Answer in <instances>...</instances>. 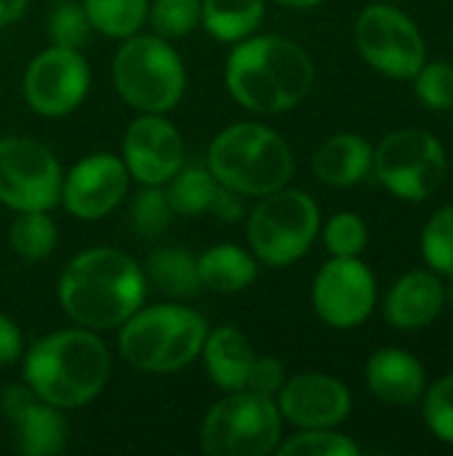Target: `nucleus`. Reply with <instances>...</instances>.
Segmentation results:
<instances>
[{"label":"nucleus","instance_id":"obj_1","mask_svg":"<svg viewBox=\"0 0 453 456\" xmlns=\"http://www.w3.org/2000/svg\"><path fill=\"white\" fill-rule=\"evenodd\" d=\"M64 315L83 329H120L147 299L142 265L109 246L85 248L64 267L56 286Z\"/></svg>","mask_w":453,"mask_h":456},{"label":"nucleus","instance_id":"obj_2","mask_svg":"<svg viewBox=\"0 0 453 456\" xmlns=\"http://www.w3.org/2000/svg\"><path fill=\"white\" fill-rule=\"evenodd\" d=\"M224 86L243 110L280 115L310 96L315 86V61L288 37L254 32L230 51Z\"/></svg>","mask_w":453,"mask_h":456},{"label":"nucleus","instance_id":"obj_3","mask_svg":"<svg viewBox=\"0 0 453 456\" xmlns=\"http://www.w3.org/2000/svg\"><path fill=\"white\" fill-rule=\"evenodd\" d=\"M21 358L24 385L61 411L96 401L112 374V358L99 331L83 326L45 334Z\"/></svg>","mask_w":453,"mask_h":456},{"label":"nucleus","instance_id":"obj_4","mask_svg":"<svg viewBox=\"0 0 453 456\" xmlns=\"http://www.w3.org/2000/svg\"><path fill=\"white\" fill-rule=\"evenodd\" d=\"M206 166L224 187L243 198H264L294 176V152L270 126L243 120L214 136Z\"/></svg>","mask_w":453,"mask_h":456},{"label":"nucleus","instance_id":"obj_5","mask_svg":"<svg viewBox=\"0 0 453 456\" xmlns=\"http://www.w3.org/2000/svg\"><path fill=\"white\" fill-rule=\"evenodd\" d=\"M208 329V321L184 305H142L120 326L117 347L142 374H176L200 358Z\"/></svg>","mask_w":453,"mask_h":456},{"label":"nucleus","instance_id":"obj_6","mask_svg":"<svg viewBox=\"0 0 453 456\" xmlns=\"http://www.w3.org/2000/svg\"><path fill=\"white\" fill-rule=\"evenodd\" d=\"M112 83L120 99L136 112H171L187 88V69L171 40L160 35H131L115 51Z\"/></svg>","mask_w":453,"mask_h":456},{"label":"nucleus","instance_id":"obj_7","mask_svg":"<svg viewBox=\"0 0 453 456\" xmlns=\"http://www.w3.org/2000/svg\"><path fill=\"white\" fill-rule=\"evenodd\" d=\"M320 208L304 190L288 184L259 198L246 222L251 254L267 267L296 265L320 235Z\"/></svg>","mask_w":453,"mask_h":456},{"label":"nucleus","instance_id":"obj_8","mask_svg":"<svg viewBox=\"0 0 453 456\" xmlns=\"http://www.w3.org/2000/svg\"><path fill=\"white\" fill-rule=\"evenodd\" d=\"M283 417L275 398L248 390L227 393L200 425V446L208 456H270L278 452Z\"/></svg>","mask_w":453,"mask_h":456},{"label":"nucleus","instance_id":"obj_9","mask_svg":"<svg viewBox=\"0 0 453 456\" xmlns=\"http://www.w3.org/2000/svg\"><path fill=\"white\" fill-rule=\"evenodd\" d=\"M379 184L406 200L433 198L449 174V155L441 139L427 128H398L374 147V171Z\"/></svg>","mask_w":453,"mask_h":456},{"label":"nucleus","instance_id":"obj_10","mask_svg":"<svg viewBox=\"0 0 453 456\" xmlns=\"http://www.w3.org/2000/svg\"><path fill=\"white\" fill-rule=\"evenodd\" d=\"M355 48L363 61L390 80H411L427 61L419 24L395 3H371L355 19Z\"/></svg>","mask_w":453,"mask_h":456},{"label":"nucleus","instance_id":"obj_11","mask_svg":"<svg viewBox=\"0 0 453 456\" xmlns=\"http://www.w3.org/2000/svg\"><path fill=\"white\" fill-rule=\"evenodd\" d=\"M61 163L37 139L0 136V203L16 211H51L61 195Z\"/></svg>","mask_w":453,"mask_h":456},{"label":"nucleus","instance_id":"obj_12","mask_svg":"<svg viewBox=\"0 0 453 456\" xmlns=\"http://www.w3.org/2000/svg\"><path fill=\"white\" fill-rule=\"evenodd\" d=\"M376 275L360 256H331L312 281L315 315L339 331L363 326L376 307Z\"/></svg>","mask_w":453,"mask_h":456},{"label":"nucleus","instance_id":"obj_13","mask_svg":"<svg viewBox=\"0 0 453 456\" xmlns=\"http://www.w3.org/2000/svg\"><path fill=\"white\" fill-rule=\"evenodd\" d=\"M91 88V67L77 48L51 45L40 51L21 80L24 102L40 118H67L75 112Z\"/></svg>","mask_w":453,"mask_h":456},{"label":"nucleus","instance_id":"obj_14","mask_svg":"<svg viewBox=\"0 0 453 456\" xmlns=\"http://www.w3.org/2000/svg\"><path fill=\"white\" fill-rule=\"evenodd\" d=\"M131 174L112 152H93L77 160L61 179L59 203L83 222H96L112 214L128 195Z\"/></svg>","mask_w":453,"mask_h":456},{"label":"nucleus","instance_id":"obj_15","mask_svg":"<svg viewBox=\"0 0 453 456\" xmlns=\"http://www.w3.org/2000/svg\"><path fill=\"white\" fill-rule=\"evenodd\" d=\"M184 158V139L166 115L142 112L128 123L120 160L133 182L166 184L182 168Z\"/></svg>","mask_w":453,"mask_h":456},{"label":"nucleus","instance_id":"obj_16","mask_svg":"<svg viewBox=\"0 0 453 456\" xmlns=\"http://www.w3.org/2000/svg\"><path fill=\"white\" fill-rule=\"evenodd\" d=\"M283 422H291L296 430L339 428L352 414L350 387L320 371H304L283 382L275 395Z\"/></svg>","mask_w":453,"mask_h":456},{"label":"nucleus","instance_id":"obj_17","mask_svg":"<svg viewBox=\"0 0 453 456\" xmlns=\"http://www.w3.org/2000/svg\"><path fill=\"white\" fill-rule=\"evenodd\" d=\"M0 409L13 430V446L24 456H56L67 444L64 411L37 398L24 382L8 385L0 395Z\"/></svg>","mask_w":453,"mask_h":456},{"label":"nucleus","instance_id":"obj_18","mask_svg":"<svg viewBox=\"0 0 453 456\" xmlns=\"http://www.w3.org/2000/svg\"><path fill=\"white\" fill-rule=\"evenodd\" d=\"M443 307H446V286L441 275L427 267L400 275L390 286L382 313L392 329L403 334H414L435 323Z\"/></svg>","mask_w":453,"mask_h":456},{"label":"nucleus","instance_id":"obj_19","mask_svg":"<svg viewBox=\"0 0 453 456\" xmlns=\"http://www.w3.org/2000/svg\"><path fill=\"white\" fill-rule=\"evenodd\" d=\"M366 385L374 398L390 406H414L427 387L425 363L403 347H382L366 363Z\"/></svg>","mask_w":453,"mask_h":456},{"label":"nucleus","instance_id":"obj_20","mask_svg":"<svg viewBox=\"0 0 453 456\" xmlns=\"http://www.w3.org/2000/svg\"><path fill=\"white\" fill-rule=\"evenodd\" d=\"M312 171L326 187L350 190L374 171V144L360 134L339 131L315 150Z\"/></svg>","mask_w":453,"mask_h":456},{"label":"nucleus","instance_id":"obj_21","mask_svg":"<svg viewBox=\"0 0 453 456\" xmlns=\"http://www.w3.org/2000/svg\"><path fill=\"white\" fill-rule=\"evenodd\" d=\"M200 358H203L208 379L219 390L238 393V390H246L251 366L256 361V350L240 329L219 326V329H208Z\"/></svg>","mask_w":453,"mask_h":456},{"label":"nucleus","instance_id":"obj_22","mask_svg":"<svg viewBox=\"0 0 453 456\" xmlns=\"http://www.w3.org/2000/svg\"><path fill=\"white\" fill-rule=\"evenodd\" d=\"M200 283L216 294H240L259 275V259L251 248H240L235 243L211 246L198 256Z\"/></svg>","mask_w":453,"mask_h":456},{"label":"nucleus","instance_id":"obj_23","mask_svg":"<svg viewBox=\"0 0 453 456\" xmlns=\"http://www.w3.org/2000/svg\"><path fill=\"white\" fill-rule=\"evenodd\" d=\"M144 278L147 286H155L160 294L171 299H192L203 291L200 273H198V256L179 246H163L155 248L144 262Z\"/></svg>","mask_w":453,"mask_h":456},{"label":"nucleus","instance_id":"obj_24","mask_svg":"<svg viewBox=\"0 0 453 456\" xmlns=\"http://www.w3.org/2000/svg\"><path fill=\"white\" fill-rule=\"evenodd\" d=\"M200 27L219 43H240L251 37L267 11V0H200Z\"/></svg>","mask_w":453,"mask_h":456},{"label":"nucleus","instance_id":"obj_25","mask_svg":"<svg viewBox=\"0 0 453 456\" xmlns=\"http://www.w3.org/2000/svg\"><path fill=\"white\" fill-rule=\"evenodd\" d=\"M216 176L206 163H182V168L163 184L174 214L179 216H200L211 211V203L219 192Z\"/></svg>","mask_w":453,"mask_h":456},{"label":"nucleus","instance_id":"obj_26","mask_svg":"<svg viewBox=\"0 0 453 456\" xmlns=\"http://www.w3.org/2000/svg\"><path fill=\"white\" fill-rule=\"evenodd\" d=\"M93 32L112 37V40H125L147 24L150 13V0H80Z\"/></svg>","mask_w":453,"mask_h":456},{"label":"nucleus","instance_id":"obj_27","mask_svg":"<svg viewBox=\"0 0 453 456\" xmlns=\"http://www.w3.org/2000/svg\"><path fill=\"white\" fill-rule=\"evenodd\" d=\"M8 240L19 259L43 262L53 254L59 243V230L48 211H16L8 227Z\"/></svg>","mask_w":453,"mask_h":456},{"label":"nucleus","instance_id":"obj_28","mask_svg":"<svg viewBox=\"0 0 453 456\" xmlns=\"http://www.w3.org/2000/svg\"><path fill=\"white\" fill-rule=\"evenodd\" d=\"M174 219V208L168 203L163 184H142V190L133 195L128 208V222L139 238L155 240L160 238Z\"/></svg>","mask_w":453,"mask_h":456},{"label":"nucleus","instance_id":"obj_29","mask_svg":"<svg viewBox=\"0 0 453 456\" xmlns=\"http://www.w3.org/2000/svg\"><path fill=\"white\" fill-rule=\"evenodd\" d=\"M422 256L433 273L453 278V203L441 206L422 230Z\"/></svg>","mask_w":453,"mask_h":456},{"label":"nucleus","instance_id":"obj_30","mask_svg":"<svg viewBox=\"0 0 453 456\" xmlns=\"http://www.w3.org/2000/svg\"><path fill=\"white\" fill-rule=\"evenodd\" d=\"M280 456H360V446L339 433L336 428H318V430H296L291 438L280 441Z\"/></svg>","mask_w":453,"mask_h":456},{"label":"nucleus","instance_id":"obj_31","mask_svg":"<svg viewBox=\"0 0 453 456\" xmlns=\"http://www.w3.org/2000/svg\"><path fill=\"white\" fill-rule=\"evenodd\" d=\"M200 0H152L147 21L152 24L155 35L179 40L200 27Z\"/></svg>","mask_w":453,"mask_h":456},{"label":"nucleus","instance_id":"obj_32","mask_svg":"<svg viewBox=\"0 0 453 456\" xmlns=\"http://www.w3.org/2000/svg\"><path fill=\"white\" fill-rule=\"evenodd\" d=\"M323 246L331 256H360L368 246V227L360 214L339 211L320 224Z\"/></svg>","mask_w":453,"mask_h":456},{"label":"nucleus","instance_id":"obj_33","mask_svg":"<svg viewBox=\"0 0 453 456\" xmlns=\"http://www.w3.org/2000/svg\"><path fill=\"white\" fill-rule=\"evenodd\" d=\"M422 417L427 430L446 446H453V374L425 387Z\"/></svg>","mask_w":453,"mask_h":456},{"label":"nucleus","instance_id":"obj_34","mask_svg":"<svg viewBox=\"0 0 453 456\" xmlns=\"http://www.w3.org/2000/svg\"><path fill=\"white\" fill-rule=\"evenodd\" d=\"M417 99L427 110H453V64L451 61H425L411 77Z\"/></svg>","mask_w":453,"mask_h":456},{"label":"nucleus","instance_id":"obj_35","mask_svg":"<svg viewBox=\"0 0 453 456\" xmlns=\"http://www.w3.org/2000/svg\"><path fill=\"white\" fill-rule=\"evenodd\" d=\"M93 27L88 21V13L83 8V3L77 0H64L59 3L51 16H48V37L51 45H61V48H83L91 37Z\"/></svg>","mask_w":453,"mask_h":456},{"label":"nucleus","instance_id":"obj_36","mask_svg":"<svg viewBox=\"0 0 453 456\" xmlns=\"http://www.w3.org/2000/svg\"><path fill=\"white\" fill-rule=\"evenodd\" d=\"M286 382V369L278 358L272 355H256L254 366H251V374H248V382H246V390L248 393H256V395H264V398H275L280 393Z\"/></svg>","mask_w":453,"mask_h":456},{"label":"nucleus","instance_id":"obj_37","mask_svg":"<svg viewBox=\"0 0 453 456\" xmlns=\"http://www.w3.org/2000/svg\"><path fill=\"white\" fill-rule=\"evenodd\" d=\"M24 355V339L19 326L0 313V366H11Z\"/></svg>","mask_w":453,"mask_h":456},{"label":"nucleus","instance_id":"obj_38","mask_svg":"<svg viewBox=\"0 0 453 456\" xmlns=\"http://www.w3.org/2000/svg\"><path fill=\"white\" fill-rule=\"evenodd\" d=\"M240 198H243V195H238L235 190L219 184V192H216V198H214L208 214L216 216V219L224 222V224L240 222V219H243V203H240Z\"/></svg>","mask_w":453,"mask_h":456},{"label":"nucleus","instance_id":"obj_39","mask_svg":"<svg viewBox=\"0 0 453 456\" xmlns=\"http://www.w3.org/2000/svg\"><path fill=\"white\" fill-rule=\"evenodd\" d=\"M29 0H0V27L19 21L27 11Z\"/></svg>","mask_w":453,"mask_h":456},{"label":"nucleus","instance_id":"obj_40","mask_svg":"<svg viewBox=\"0 0 453 456\" xmlns=\"http://www.w3.org/2000/svg\"><path fill=\"white\" fill-rule=\"evenodd\" d=\"M275 3L283 8H294V11H310V8H318L323 0H275Z\"/></svg>","mask_w":453,"mask_h":456},{"label":"nucleus","instance_id":"obj_41","mask_svg":"<svg viewBox=\"0 0 453 456\" xmlns=\"http://www.w3.org/2000/svg\"><path fill=\"white\" fill-rule=\"evenodd\" d=\"M449 281H451V283L446 286V305H451L453 307V278H449Z\"/></svg>","mask_w":453,"mask_h":456},{"label":"nucleus","instance_id":"obj_42","mask_svg":"<svg viewBox=\"0 0 453 456\" xmlns=\"http://www.w3.org/2000/svg\"><path fill=\"white\" fill-rule=\"evenodd\" d=\"M382 3H395V0H382Z\"/></svg>","mask_w":453,"mask_h":456}]
</instances>
